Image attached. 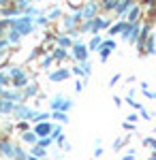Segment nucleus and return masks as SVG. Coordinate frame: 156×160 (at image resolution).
I'll return each instance as SVG.
<instances>
[{"mask_svg":"<svg viewBox=\"0 0 156 160\" xmlns=\"http://www.w3.org/2000/svg\"><path fill=\"white\" fill-rule=\"evenodd\" d=\"M135 41H139V26H137V24H133V32H131L128 43H135Z\"/></svg>","mask_w":156,"mask_h":160,"instance_id":"obj_17","label":"nucleus"},{"mask_svg":"<svg viewBox=\"0 0 156 160\" xmlns=\"http://www.w3.org/2000/svg\"><path fill=\"white\" fill-rule=\"evenodd\" d=\"M54 120H58V122H69V118H66V113H64V111H56V113H54Z\"/></svg>","mask_w":156,"mask_h":160,"instance_id":"obj_21","label":"nucleus"},{"mask_svg":"<svg viewBox=\"0 0 156 160\" xmlns=\"http://www.w3.org/2000/svg\"><path fill=\"white\" fill-rule=\"evenodd\" d=\"M137 120H139V118H137V113H131V115H128V122H135V124H137Z\"/></svg>","mask_w":156,"mask_h":160,"instance_id":"obj_39","label":"nucleus"},{"mask_svg":"<svg viewBox=\"0 0 156 160\" xmlns=\"http://www.w3.org/2000/svg\"><path fill=\"white\" fill-rule=\"evenodd\" d=\"M13 113H15V115H17L19 120H24V118H30V115H32L34 111H32V109H28L26 105H15V109H13Z\"/></svg>","mask_w":156,"mask_h":160,"instance_id":"obj_6","label":"nucleus"},{"mask_svg":"<svg viewBox=\"0 0 156 160\" xmlns=\"http://www.w3.org/2000/svg\"><path fill=\"white\" fill-rule=\"evenodd\" d=\"M13 145H11V141H0V152L4 154V156H13Z\"/></svg>","mask_w":156,"mask_h":160,"instance_id":"obj_8","label":"nucleus"},{"mask_svg":"<svg viewBox=\"0 0 156 160\" xmlns=\"http://www.w3.org/2000/svg\"><path fill=\"white\" fill-rule=\"evenodd\" d=\"M128 24H124V22H120V24H116V26H111L109 28V32L111 34H118V32H124V28H126Z\"/></svg>","mask_w":156,"mask_h":160,"instance_id":"obj_15","label":"nucleus"},{"mask_svg":"<svg viewBox=\"0 0 156 160\" xmlns=\"http://www.w3.org/2000/svg\"><path fill=\"white\" fill-rule=\"evenodd\" d=\"M126 141H128V139H116V143H113V149L124 148V145H126Z\"/></svg>","mask_w":156,"mask_h":160,"instance_id":"obj_23","label":"nucleus"},{"mask_svg":"<svg viewBox=\"0 0 156 160\" xmlns=\"http://www.w3.org/2000/svg\"><path fill=\"white\" fill-rule=\"evenodd\" d=\"M75 92H84V86H81V81H77V83H75Z\"/></svg>","mask_w":156,"mask_h":160,"instance_id":"obj_37","label":"nucleus"},{"mask_svg":"<svg viewBox=\"0 0 156 160\" xmlns=\"http://www.w3.org/2000/svg\"><path fill=\"white\" fill-rule=\"evenodd\" d=\"M71 107H73V98H64V100H62V107H60V111H69ZM56 111H58V109H56Z\"/></svg>","mask_w":156,"mask_h":160,"instance_id":"obj_22","label":"nucleus"},{"mask_svg":"<svg viewBox=\"0 0 156 160\" xmlns=\"http://www.w3.org/2000/svg\"><path fill=\"white\" fill-rule=\"evenodd\" d=\"M101 45H103V47H109V49H116V43H113L111 38H107V41H103Z\"/></svg>","mask_w":156,"mask_h":160,"instance_id":"obj_25","label":"nucleus"},{"mask_svg":"<svg viewBox=\"0 0 156 160\" xmlns=\"http://www.w3.org/2000/svg\"><path fill=\"white\" fill-rule=\"evenodd\" d=\"M22 139H24L28 145H34V143H39V135H36V132H24V137H22Z\"/></svg>","mask_w":156,"mask_h":160,"instance_id":"obj_10","label":"nucleus"},{"mask_svg":"<svg viewBox=\"0 0 156 160\" xmlns=\"http://www.w3.org/2000/svg\"><path fill=\"white\" fill-rule=\"evenodd\" d=\"M94 156H103V148H96L94 149Z\"/></svg>","mask_w":156,"mask_h":160,"instance_id":"obj_40","label":"nucleus"},{"mask_svg":"<svg viewBox=\"0 0 156 160\" xmlns=\"http://www.w3.org/2000/svg\"><path fill=\"white\" fill-rule=\"evenodd\" d=\"M126 102H128V105H131V107H135V109H139V111L143 109V107H141V105H139V102H135V100H133V98H126Z\"/></svg>","mask_w":156,"mask_h":160,"instance_id":"obj_28","label":"nucleus"},{"mask_svg":"<svg viewBox=\"0 0 156 160\" xmlns=\"http://www.w3.org/2000/svg\"><path fill=\"white\" fill-rule=\"evenodd\" d=\"M13 28L15 30H19L22 34H30L32 30H34V24H32V19L30 17H22V19H13Z\"/></svg>","mask_w":156,"mask_h":160,"instance_id":"obj_1","label":"nucleus"},{"mask_svg":"<svg viewBox=\"0 0 156 160\" xmlns=\"http://www.w3.org/2000/svg\"><path fill=\"white\" fill-rule=\"evenodd\" d=\"M79 13H81V17H84V19H90V17L96 13V2H90V4H88L86 9H81Z\"/></svg>","mask_w":156,"mask_h":160,"instance_id":"obj_7","label":"nucleus"},{"mask_svg":"<svg viewBox=\"0 0 156 160\" xmlns=\"http://www.w3.org/2000/svg\"><path fill=\"white\" fill-rule=\"evenodd\" d=\"M73 73L77 75V77H81V75H84V68H81V64H77V66L73 68Z\"/></svg>","mask_w":156,"mask_h":160,"instance_id":"obj_29","label":"nucleus"},{"mask_svg":"<svg viewBox=\"0 0 156 160\" xmlns=\"http://www.w3.org/2000/svg\"><path fill=\"white\" fill-rule=\"evenodd\" d=\"M7 43H9V41H4V38L0 41V51H2V49H4V47H7Z\"/></svg>","mask_w":156,"mask_h":160,"instance_id":"obj_41","label":"nucleus"},{"mask_svg":"<svg viewBox=\"0 0 156 160\" xmlns=\"http://www.w3.org/2000/svg\"><path fill=\"white\" fill-rule=\"evenodd\" d=\"M71 77V71L69 68H60V71H56V73H49V81H64V79H69Z\"/></svg>","mask_w":156,"mask_h":160,"instance_id":"obj_5","label":"nucleus"},{"mask_svg":"<svg viewBox=\"0 0 156 160\" xmlns=\"http://www.w3.org/2000/svg\"><path fill=\"white\" fill-rule=\"evenodd\" d=\"M137 15H139V9L135 7V9H131V13H128V19H131V22H135V19H137Z\"/></svg>","mask_w":156,"mask_h":160,"instance_id":"obj_24","label":"nucleus"},{"mask_svg":"<svg viewBox=\"0 0 156 160\" xmlns=\"http://www.w3.org/2000/svg\"><path fill=\"white\" fill-rule=\"evenodd\" d=\"M113 102H116V107H122V102H124V100H122L120 96H113Z\"/></svg>","mask_w":156,"mask_h":160,"instance_id":"obj_36","label":"nucleus"},{"mask_svg":"<svg viewBox=\"0 0 156 160\" xmlns=\"http://www.w3.org/2000/svg\"><path fill=\"white\" fill-rule=\"evenodd\" d=\"M58 45H60V47H73V41L66 37V34H60V37H58Z\"/></svg>","mask_w":156,"mask_h":160,"instance_id":"obj_11","label":"nucleus"},{"mask_svg":"<svg viewBox=\"0 0 156 160\" xmlns=\"http://www.w3.org/2000/svg\"><path fill=\"white\" fill-rule=\"evenodd\" d=\"M54 58H56V60H64V58H66V47H58L56 53H54Z\"/></svg>","mask_w":156,"mask_h":160,"instance_id":"obj_19","label":"nucleus"},{"mask_svg":"<svg viewBox=\"0 0 156 160\" xmlns=\"http://www.w3.org/2000/svg\"><path fill=\"white\" fill-rule=\"evenodd\" d=\"M19 38H22V32L13 28L11 32H9V43H19Z\"/></svg>","mask_w":156,"mask_h":160,"instance_id":"obj_14","label":"nucleus"},{"mask_svg":"<svg viewBox=\"0 0 156 160\" xmlns=\"http://www.w3.org/2000/svg\"><path fill=\"white\" fill-rule=\"evenodd\" d=\"M0 92H2V86H0Z\"/></svg>","mask_w":156,"mask_h":160,"instance_id":"obj_43","label":"nucleus"},{"mask_svg":"<svg viewBox=\"0 0 156 160\" xmlns=\"http://www.w3.org/2000/svg\"><path fill=\"white\" fill-rule=\"evenodd\" d=\"M131 0H124V2H120V7H118V13H120V15H124V13L128 11V9H131Z\"/></svg>","mask_w":156,"mask_h":160,"instance_id":"obj_16","label":"nucleus"},{"mask_svg":"<svg viewBox=\"0 0 156 160\" xmlns=\"http://www.w3.org/2000/svg\"><path fill=\"white\" fill-rule=\"evenodd\" d=\"M13 156H19V158H26V152H24V149H19V148H15V149H13Z\"/></svg>","mask_w":156,"mask_h":160,"instance_id":"obj_27","label":"nucleus"},{"mask_svg":"<svg viewBox=\"0 0 156 160\" xmlns=\"http://www.w3.org/2000/svg\"><path fill=\"white\" fill-rule=\"evenodd\" d=\"M152 158H156V152H154V154H152Z\"/></svg>","mask_w":156,"mask_h":160,"instance_id":"obj_42","label":"nucleus"},{"mask_svg":"<svg viewBox=\"0 0 156 160\" xmlns=\"http://www.w3.org/2000/svg\"><path fill=\"white\" fill-rule=\"evenodd\" d=\"M88 47L86 45H81V43H73V58L77 62H86L88 60Z\"/></svg>","mask_w":156,"mask_h":160,"instance_id":"obj_2","label":"nucleus"},{"mask_svg":"<svg viewBox=\"0 0 156 160\" xmlns=\"http://www.w3.org/2000/svg\"><path fill=\"white\" fill-rule=\"evenodd\" d=\"M56 60V58H54V56H49V58H45V60H43V66H49V64H51V62Z\"/></svg>","mask_w":156,"mask_h":160,"instance_id":"obj_34","label":"nucleus"},{"mask_svg":"<svg viewBox=\"0 0 156 160\" xmlns=\"http://www.w3.org/2000/svg\"><path fill=\"white\" fill-rule=\"evenodd\" d=\"M122 126H124L126 130H131V132H133V130H135V124H133V122H128V120H126V122L122 124Z\"/></svg>","mask_w":156,"mask_h":160,"instance_id":"obj_30","label":"nucleus"},{"mask_svg":"<svg viewBox=\"0 0 156 160\" xmlns=\"http://www.w3.org/2000/svg\"><path fill=\"white\" fill-rule=\"evenodd\" d=\"M105 28H109V22H107V19H103V17H96V19H94V32L105 30Z\"/></svg>","mask_w":156,"mask_h":160,"instance_id":"obj_9","label":"nucleus"},{"mask_svg":"<svg viewBox=\"0 0 156 160\" xmlns=\"http://www.w3.org/2000/svg\"><path fill=\"white\" fill-rule=\"evenodd\" d=\"M60 15V9H54V11L49 13V19H54V17H58Z\"/></svg>","mask_w":156,"mask_h":160,"instance_id":"obj_35","label":"nucleus"},{"mask_svg":"<svg viewBox=\"0 0 156 160\" xmlns=\"http://www.w3.org/2000/svg\"><path fill=\"white\" fill-rule=\"evenodd\" d=\"M7 83H9V77L4 73H0V86H7Z\"/></svg>","mask_w":156,"mask_h":160,"instance_id":"obj_31","label":"nucleus"},{"mask_svg":"<svg viewBox=\"0 0 156 160\" xmlns=\"http://www.w3.org/2000/svg\"><path fill=\"white\" fill-rule=\"evenodd\" d=\"M62 100H64L62 96H56V98H54L51 102H49V107H51L54 111H56V109H60V107H62Z\"/></svg>","mask_w":156,"mask_h":160,"instance_id":"obj_20","label":"nucleus"},{"mask_svg":"<svg viewBox=\"0 0 156 160\" xmlns=\"http://www.w3.org/2000/svg\"><path fill=\"white\" fill-rule=\"evenodd\" d=\"M0 98H7V100H19L22 98V94H13V92H0Z\"/></svg>","mask_w":156,"mask_h":160,"instance_id":"obj_13","label":"nucleus"},{"mask_svg":"<svg viewBox=\"0 0 156 160\" xmlns=\"http://www.w3.org/2000/svg\"><path fill=\"white\" fill-rule=\"evenodd\" d=\"M51 130H54V126L47 122V120H41V122H36V126H34V132L39 137H47V135H51Z\"/></svg>","mask_w":156,"mask_h":160,"instance_id":"obj_4","label":"nucleus"},{"mask_svg":"<svg viewBox=\"0 0 156 160\" xmlns=\"http://www.w3.org/2000/svg\"><path fill=\"white\" fill-rule=\"evenodd\" d=\"M101 43H103V38L96 34V37L90 41V47H88V49H98V47H101Z\"/></svg>","mask_w":156,"mask_h":160,"instance_id":"obj_18","label":"nucleus"},{"mask_svg":"<svg viewBox=\"0 0 156 160\" xmlns=\"http://www.w3.org/2000/svg\"><path fill=\"white\" fill-rule=\"evenodd\" d=\"M109 53H111V49L109 47H98V58H101V62H107V58H109Z\"/></svg>","mask_w":156,"mask_h":160,"instance_id":"obj_12","label":"nucleus"},{"mask_svg":"<svg viewBox=\"0 0 156 160\" xmlns=\"http://www.w3.org/2000/svg\"><path fill=\"white\" fill-rule=\"evenodd\" d=\"M11 81L15 88H24L28 83V79H26V75L22 68H11Z\"/></svg>","mask_w":156,"mask_h":160,"instance_id":"obj_3","label":"nucleus"},{"mask_svg":"<svg viewBox=\"0 0 156 160\" xmlns=\"http://www.w3.org/2000/svg\"><path fill=\"white\" fill-rule=\"evenodd\" d=\"M118 81H120V75H113V77H111V81H109V86H116Z\"/></svg>","mask_w":156,"mask_h":160,"instance_id":"obj_33","label":"nucleus"},{"mask_svg":"<svg viewBox=\"0 0 156 160\" xmlns=\"http://www.w3.org/2000/svg\"><path fill=\"white\" fill-rule=\"evenodd\" d=\"M141 118H143V120H152V115H150L148 111H143V109H141Z\"/></svg>","mask_w":156,"mask_h":160,"instance_id":"obj_38","label":"nucleus"},{"mask_svg":"<svg viewBox=\"0 0 156 160\" xmlns=\"http://www.w3.org/2000/svg\"><path fill=\"white\" fill-rule=\"evenodd\" d=\"M60 135H62V130H60V128H54V130H51V139H58Z\"/></svg>","mask_w":156,"mask_h":160,"instance_id":"obj_32","label":"nucleus"},{"mask_svg":"<svg viewBox=\"0 0 156 160\" xmlns=\"http://www.w3.org/2000/svg\"><path fill=\"white\" fill-rule=\"evenodd\" d=\"M36 94V86L32 83V86H28V90H26V96H34Z\"/></svg>","mask_w":156,"mask_h":160,"instance_id":"obj_26","label":"nucleus"}]
</instances>
